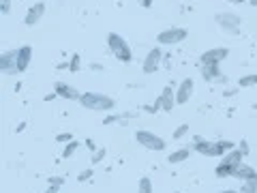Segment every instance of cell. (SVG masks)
I'll return each mask as SVG.
<instances>
[{
    "label": "cell",
    "mask_w": 257,
    "mask_h": 193,
    "mask_svg": "<svg viewBox=\"0 0 257 193\" xmlns=\"http://www.w3.org/2000/svg\"><path fill=\"white\" fill-rule=\"evenodd\" d=\"M236 144L231 140H219V142H212V140H204V138H195L193 142V150L199 152L204 157H225L229 150H234Z\"/></svg>",
    "instance_id": "obj_1"
},
{
    "label": "cell",
    "mask_w": 257,
    "mask_h": 193,
    "mask_svg": "<svg viewBox=\"0 0 257 193\" xmlns=\"http://www.w3.org/2000/svg\"><path fill=\"white\" fill-rule=\"evenodd\" d=\"M77 103L90 112H111L116 108V99L105 92H82Z\"/></svg>",
    "instance_id": "obj_2"
},
{
    "label": "cell",
    "mask_w": 257,
    "mask_h": 193,
    "mask_svg": "<svg viewBox=\"0 0 257 193\" xmlns=\"http://www.w3.org/2000/svg\"><path fill=\"white\" fill-rule=\"evenodd\" d=\"M107 47H109V52L114 54L116 60L124 62V64L133 60V50H131V45H128L126 39L120 37L118 32H109V35H107Z\"/></svg>",
    "instance_id": "obj_3"
},
{
    "label": "cell",
    "mask_w": 257,
    "mask_h": 193,
    "mask_svg": "<svg viewBox=\"0 0 257 193\" xmlns=\"http://www.w3.org/2000/svg\"><path fill=\"white\" fill-rule=\"evenodd\" d=\"M244 161V155L240 152L238 148H234V150H229L225 157H221V161H219V165L214 167V174L219 176V178H227V176H234V170Z\"/></svg>",
    "instance_id": "obj_4"
},
{
    "label": "cell",
    "mask_w": 257,
    "mask_h": 193,
    "mask_svg": "<svg viewBox=\"0 0 257 193\" xmlns=\"http://www.w3.org/2000/svg\"><path fill=\"white\" fill-rule=\"evenodd\" d=\"M135 142H138L142 148L155 150V152L165 150V146H167L161 135H157L155 131H148V129H138V131H135Z\"/></svg>",
    "instance_id": "obj_5"
},
{
    "label": "cell",
    "mask_w": 257,
    "mask_h": 193,
    "mask_svg": "<svg viewBox=\"0 0 257 193\" xmlns=\"http://www.w3.org/2000/svg\"><path fill=\"white\" fill-rule=\"evenodd\" d=\"M214 22L219 24V28L227 35H240V26H242V18L231 11H223L214 15Z\"/></svg>",
    "instance_id": "obj_6"
},
{
    "label": "cell",
    "mask_w": 257,
    "mask_h": 193,
    "mask_svg": "<svg viewBox=\"0 0 257 193\" xmlns=\"http://www.w3.org/2000/svg\"><path fill=\"white\" fill-rule=\"evenodd\" d=\"M189 37L187 28H180V26H170V28H163L157 35V43L159 45H178L182 43L184 39Z\"/></svg>",
    "instance_id": "obj_7"
},
{
    "label": "cell",
    "mask_w": 257,
    "mask_h": 193,
    "mask_svg": "<svg viewBox=\"0 0 257 193\" xmlns=\"http://www.w3.org/2000/svg\"><path fill=\"white\" fill-rule=\"evenodd\" d=\"M229 56V47H210V50H206L202 56H199V62H202V67H208V64H221L225 58Z\"/></svg>",
    "instance_id": "obj_8"
},
{
    "label": "cell",
    "mask_w": 257,
    "mask_h": 193,
    "mask_svg": "<svg viewBox=\"0 0 257 193\" xmlns=\"http://www.w3.org/2000/svg\"><path fill=\"white\" fill-rule=\"evenodd\" d=\"M161 60H163V50H161V47H152V50L146 54L144 62H142V71L146 75L157 73L159 67H161Z\"/></svg>",
    "instance_id": "obj_9"
},
{
    "label": "cell",
    "mask_w": 257,
    "mask_h": 193,
    "mask_svg": "<svg viewBox=\"0 0 257 193\" xmlns=\"http://www.w3.org/2000/svg\"><path fill=\"white\" fill-rule=\"evenodd\" d=\"M0 71L5 75H18V50H7L0 54Z\"/></svg>",
    "instance_id": "obj_10"
},
{
    "label": "cell",
    "mask_w": 257,
    "mask_h": 193,
    "mask_svg": "<svg viewBox=\"0 0 257 193\" xmlns=\"http://www.w3.org/2000/svg\"><path fill=\"white\" fill-rule=\"evenodd\" d=\"M193 92H195V82H193L191 77H184L178 84V88H176V103H178V106H187Z\"/></svg>",
    "instance_id": "obj_11"
},
{
    "label": "cell",
    "mask_w": 257,
    "mask_h": 193,
    "mask_svg": "<svg viewBox=\"0 0 257 193\" xmlns=\"http://www.w3.org/2000/svg\"><path fill=\"white\" fill-rule=\"evenodd\" d=\"M45 11H47V5H45V3H35V5H30L28 11H26V15H24V24H26V26H30V28L37 26V24L43 20Z\"/></svg>",
    "instance_id": "obj_12"
},
{
    "label": "cell",
    "mask_w": 257,
    "mask_h": 193,
    "mask_svg": "<svg viewBox=\"0 0 257 193\" xmlns=\"http://www.w3.org/2000/svg\"><path fill=\"white\" fill-rule=\"evenodd\" d=\"M157 101L161 103V110L163 112H172L178 103H176V90H174V86L172 84H167L163 90H161V94L157 96Z\"/></svg>",
    "instance_id": "obj_13"
},
{
    "label": "cell",
    "mask_w": 257,
    "mask_h": 193,
    "mask_svg": "<svg viewBox=\"0 0 257 193\" xmlns=\"http://www.w3.org/2000/svg\"><path fill=\"white\" fill-rule=\"evenodd\" d=\"M54 92L58 96H62V99H69V101H79V96H82V92H79L75 86H71L67 82H56Z\"/></svg>",
    "instance_id": "obj_14"
},
{
    "label": "cell",
    "mask_w": 257,
    "mask_h": 193,
    "mask_svg": "<svg viewBox=\"0 0 257 193\" xmlns=\"http://www.w3.org/2000/svg\"><path fill=\"white\" fill-rule=\"evenodd\" d=\"M202 77L206 82H216V84H225L227 79L221 73V64H208V67H202Z\"/></svg>",
    "instance_id": "obj_15"
},
{
    "label": "cell",
    "mask_w": 257,
    "mask_h": 193,
    "mask_svg": "<svg viewBox=\"0 0 257 193\" xmlns=\"http://www.w3.org/2000/svg\"><path fill=\"white\" fill-rule=\"evenodd\" d=\"M234 178H238L240 182H244V180H253V178H257V170L253 165H248V163H240L236 170H234Z\"/></svg>",
    "instance_id": "obj_16"
},
{
    "label": "cell",
    "mask_w": 257,
    "mask_h": 193,
    "mask_svg": "<svg viewBox=\"0 0 257 193\" xmlns=\"http://www.w3.org/2000/svg\"><path fill=\"white\" fill-rule=\"evenodd\" d=\"M191 152H195L193 150V146H182V148H176L170 157H167V163L170 165H178V163H184L189 157H191Z\"/></svg>",
    "instance_id": "obj_17"
},
{
    "label": "cell",
    "mask_w": 257,
    "mask_h": 193,
    "mask_svg": "<svg viewBox=\"0 0 257 193\" xmlns=\"http://www.w3.org/2000/svg\"><path fill=\"white\" fill-rule=\"evenodd\" d=\"M30 60H32V47L30 45H22L18 50V69H20V73H24V71L30 67Z\"/></svg>",
    "instance_id": "obj_18"
},
{
    "label": "cell",
    "mask_w": 257,
    "mask_h": 193,
    "mask_svg": "<svg viewBox=\"0 0 257 193\" xmlns=\"http://www.w3.org/2000/svg\"><path fill=\"white\" fill-rule=\"evenodd\" d=\"M138 193H155V184H152L148 176H142L138 180Z\"/></svg>",
    "instance_id": "obj_19"
},
{
    "label": "cell",
    "mask_w": 257,
    "mask_h": 193,
    "mask_svg": "<svg viewBox=\"0 0 257 193\" xmlns=\"http://www.w3.org/2000/svg\"><path fill=\"white\" fill-rule=\"evenodd\" d=\"M251 86H257V73H248L238 79V88H251Z\"/></svg>",
    "instance_id": "obj_20"
},
{
    "label": "cell",
    "mask_w": 257,
    "mask_h": 193,
    "mask_svg": "<svg viewBox=\"0 0 257 193\" xmlns=\"http://www.w3.org/2000/svg\"><path fill=\"white\" fill-rule=\"evenodd\" d=\"M47 182H50V187L45 189V193H58V189L64 184V178H62V176H52Z\"/></svg>",
    "instance_id": "obj_21"
},
{
    "label": "cell",
    "mask_w": 257,
    "mask_h": 193,
    "mask_svg": "<svg viewBox=\"0 0 257 193\" xmlns=\"http://www.w3.org/2000/svg\"><path fill=\"white\" fill-rule=\"evenodd\" d=\"M79 148V142L73 140V142H69V144H64V148H62V159H69V157H73L75 152Z\"/></svg>",
    "instance_id": "obj_22"
},
{
    "label": "cell",
    "mask_w": 257,
    "mask_h": 193,
    "mask_svg": "<svg viewBox=\"0 0 257 193\" xmlns=\"http://www.w3.org/2000/svg\"><path fill=\"white\" fill-rule=\"evenodd\" d=\"M189 131H191V129H189V123H182V125L176 127V131L172 133V140H182L184 135H189Z\"/></svg>",
    "instance_id": "obj_23"
},
{
    "label": "cell",
    "mask_w": 257,
    "mask_h": 193,
    "mask_svg": "<svg viewBox=\"0 0 257 193\" xmlns=\"http://www.w3.org/2000/svg\"><path fill=\"white\" fill-rule=\"evenodd\" d=\"M240 193H257V178L244 180L242 184H240Z\"/></svg>",
    "instance_id": "obj_24"
},
{
    "label": "cell",
    "mask_w": 257,
    "mask_h": 193,
    "mask_svg": "<svg viewBox=\"0 0 257 193\" xmlns=\"http://www.w3.org/2000/svg\"><path fill=\"white\" fill-rule=\"evenodd\" d=\"M79 67H82V64H79V56L73 54V56H71V62H69V71H71V73H77Z\"/></svg>",
    "instance_id": "obj_25"
},
{
    "label": "cell",
    "mask_w": 257,
    "mask_h": 193,
    "mask_svg": "<svg viewBox=\"0 0 257 193\" xmlns=\"http://www.w3.org/2000/svg\"><path fill=\"white\" fill-rule=\"evenodd\" d=\"M56 140H58L60 144H69V142H73V133H71V131L58 133V135H56Z\"/></svg>",
    "instance_id": "obj_26"
},
{
    "label": "cell",
    "mask_w": 257,
    "mask_h": 193,
    "mask_svg": "<svg viewBox=\"0 0 257 193\" xmlns=\"http://www.w3.org/2000/svg\"><path fill=\"white\" fill-rule=\"evenodd\" d=\"M103 159H105V148H96L94 155H92V165L99 163V161H103Z\"/></svg>",
    "instance_id": "obj_27"
},
{
    "label": "cell",
    "mask_w": 257,
    "mask_h": 193,
    "mask_svg": "<svg viewBox=\"0 0 257 193\" xmlns=\"http://www.w3.org/2000/svg\"><path fill=\"white\" fill-rule=\"evenodd\" d=\"M0 13H3V15L11 13V0H0Z\"/></svg>",
    "instance_id": "obj_28"
},
{
    "label": "cell",
    "mask_w": 257,
    "mask_h": 193,
    "mask_svg": "<svg viewBox=\"0 0 257 193\" xmlns=\"http://www.w3.org/2000/svg\"><path fill=\"white\" fill-rule=\"evenodd\" d=\"M90 178H92V170H84L82 174L77 176V180H79V182H86V180H90Z\"/></svg>",
    "instance_id": "obj_29"
},
{
    "label": "cell",
    "mask_w": 257,
    "mask_h": 193,
    "mask_svg": "<svg viewBox=\"0 0 257 193\" xmlns=\"http://www.w3.org/2000/svg\"><path fill=\"white\" fill-rule=\"evenodd\" d=\"M238 150H240V152H242V155L246 157V155H248V142H246V140H240V144H238Z\"/></svg>",
    "instance_id": "obj_30"
},
{
    "label": "cell",
    "mask_w": 257,
    "mask_h": 193,
    "mask_svg": "<svg viewBox=\"0 0 257 193\" xmlns=\"http://www.w3.org/2000/svg\"><path fill=\"white\" fill-rule=\"evenodd\" d=\"M140 5L144 7V9H150V7L155 5V0H140Z\"/></svg>",
    "instance_id": "obj_31"
},
{
    "label": "cell",
    "mask_w": 257,
    "mask_h": 193,
    "mask_svg": "<svg viewBox=\"0 0 257 193\" xmlns=\"http://www.w3.org/2000/svg\"><path fill=\"white\" fill-rule=\"evenodd\" d=\"M56 96H58V94H56V92H52V94H45V96H43V99H45V101H54V99H56Z\"/></svg>",
    "instance_id": "obj_32"
},
{
    "label": "cell",
    "mask_w": 257,
    "mask_h": 193,
    "mask_svg": "<svg viewBox=\"0 0 257 193\" xmlns=\"http://www.w3.org/2000/svg\"><path fill=\"white\" fill-rule=\"evenodd\" d=\"M86 146H88V150H96V148H94V142H92V140H88V142H86Z\"/></svg>",
    "instance_id": "obj_33"
},
{
    "label": "cell",
    "mask_w": 257,
    "mask_h": 193,
    "mask_svg": "<svg viewBox=\"0 0 257 193\" xmlns=\"http://www.w3.org/2000/svg\"><path fill=\"white\" fill-rule=\"evenodd\" d=\"M227 3H231V5H242V3H246V0H227Z\"/></svg>",
    "instance_id": "obj_34"
},
{
    "label": "cell",
    "mask_w": 257,
    "mask_h": 193,
    "mask_svg": "<svg viewBox=\"0 0 257 193\" xmlns=\"http://www.w3.org/2000/svg\"><path fill=\"white\" fill-rule=\"evenodd\" d=\"M216 193H240V191H234V189H223V191H216Z\"/></svg>",
    "instance_id": "obj_35"
},
{
    "label": "cell",
    "mask_w": 257,
    "mask_h": 193,
    "mask_svg": "<svg viewBox=\"0 0 257 193\" xmlns=\"http://www.w3.org/2000/svg\"><path fill=\"white\" fill-rule=\"evenodd\" d=\"M251 5H253V7H257V0H251Z\"/></svg>",
    "instance_id": "obj_36"
},
{
    "label": "cell",
    "mask_w": 257,
    "mask_h": 193,
    "mask_svg": "<svg viewBox=\"0 0 257 193\" xmlns=\"http://www.w3.org/2000/svg\"><path fill=\"white\" fill-rule=\"evenodd\" d=\"M176 193H178V191H176Z\"/></svg>",
    "instance_id": "obj_37"
}]
</instances>
